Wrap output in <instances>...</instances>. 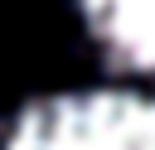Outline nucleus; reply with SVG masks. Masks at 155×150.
<instances>
[{
	"label": "nucleus",
	"instance_id": "2",
	"mask_svg": "<svg viewBox=\"0 0 155 150\" xmlns=\"http://www.w3.org/2000/svg\"><path fill=\"white\" fill-rule=\"evenodd\" d=\"M97 58L131 77H155V0H78Z\"/></svg>",
	"mask_w": 155,
	"mask_h": 150
},
{
	"label": "nucleus",
	"instance_id": "1",
	"mask_svg": "<svg viewBox=\"0 0 155 150\" xmlns=\"http://www.w3.org/2000/svg\"><path fill=\"white\" fill-rule=\"evenodd\" d=\"M0 150H155V92L82 87L24 102Z\"/></svg>",
	"mask_w": 155,
	"mask_h": 150
}]
</instances>
